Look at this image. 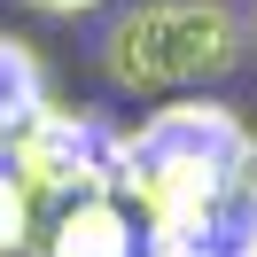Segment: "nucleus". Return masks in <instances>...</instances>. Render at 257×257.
<instances>
[{
  "instance_id": "8",
  "label": "nucleus",
  "mask_w": 257,
  "mask_h": 257,
  "mask_svg": "<svg viewBox=\"0 0 257 257\" xmlns=\"http://www.w3.org/2000/svg\"><path fill=\"white\" fill-rule=\"evenodd\" d=\"M234 203L257 210V133H249V156H241V172H234Z\"/></svg>"
},
{
  "instance_id": "11",
  "label": "nucleus",
  "mask_w": 257,
  "mask_h": 257,
  "mask_svg": "<svg viewBox=\"0 0 257 257\" xmlns=\"http://www.w3.org/2000/svg\"><path fill=\"white\" fill-rule=\"evenodd\" d=\"M16 257H24V249H16Z\"/></svg>"
},
{
  "instance_id": "3",
  "label": "nucleus",
  "mask_w": 257,
  "mask_h": 257,
  "mask_svg": "<svg viewBox=\"0 0 257 257\" xmlns=\"http://www.w3.org/2000/svg\"><path fill=\"white\" fill-rule=\"evenodd\" d=\"M16 172L32 179V187H47V195H109L117 187V133L101 125V117H86V109H39L32 125L16 133Z\"/></svg>"
},
{
  "instance_id": "2",
  "label": "nucleus",
  "mask_w": 257,
  "mask_h": 257,
  "mask_svg": "<svg viewBox=\"0 0 257 257\" xmlns=\"http://www.w3.org/2000/svg\"><path fill=\"white\" fill-rule=\"evenodd\" d=\"M241 63V16L226 0H148L101 39V70L125 94H179Z\"/></svg>"
},
{
  "instance_id": "10",
  "label": "nucleus",
  "mask_w": 257,
  "mask_h": 257,
  "mask_svg": "<svg viewBox=\"0 0 257 257\" xmlns=\"http://www.w3.org/2000/svg\"><path fill=\"white\" fill-rule=\"evenodd\" d=\"M249 39H257V16H249Z\"/></svg>"
},
{
  "instance_id": "4",
  "label": "nucleus",
  "mask_w": 257,
  "mask_h": 257,
  "mask_svg": "<svg viewBox=\"0 0 257 257\" xmlns=\"http://www.w3.org/2000/svg\"><path fill=\"white\" fill-rule=\"evenodd\" d=\"M47 257H141V234H133V210L117 195H78V203L55 218Z\"/></svg>"
},
{
  "instance_id": "7",
  "label": "nucleus",
  "mask_w": 257,
  "mask_h": 257,
  "mask_svg": "<svg viewBox=\"0 0 257 257\" xmlns=\"http://www.w3.org/2000/svg\"><path fill=\"white\" fill-rule=\"evenodd\" d=\"M148 257H218L203 234H172V241H148Z\"/></svg>"
},
{
  "instance_id": "5",
  "label": "nucleus",
  "mask_w": 257,
  "mask_h": 257,
  "mask_svg": "<svg viewBox=\"0 0 257 257\" xmlns=\"http://www.w3.org/2000/svg\"><path fill=\"white\" fill-rule=\"evenodd\" d=\"M47 101H55V94H47V63H39L24 39L0 32V141H16Z\"/></svg>"
},
{
  "instance_id": "9",
  "label": "nucleus",
  "mask_w": 257,
  "mask_h": 257,
  "mask_svg": "<svg viewBox=\"0 0 257 257\" xmlns=\"http://www.w3.org/2000/svg\"><path fill=\"white\" fill-rule=\"evenodd\" d=\"M39 16H86V8H101V0H32Z\"/></svg>"
},
{
  "instance_id": "6",
  "label": "nucleus",
  "mask_w": 257,
  "mask_h": 257,
  "mask_svg": "<svg viewBox=\"0 0 257 257\" xmlns=\"http://www.w3.org/2000/svg\"><path fill=\"white\" fill-rule=\"evenodd\" d=\"M32 234V179L16 172V148L0 141V257H16Z\"/></svg>"
},
{
  "instance_id": "1",
  "label": "nucleus",
  "mask_w": 257,
  "mask_h": 257,
  "mask_svg": "<svg viewBox=\"0 0 257 257\" xmlns=\"http://www.w3.org/2000/svg\"><path fill=\"white\" fill-rule=\"evenodd\" d=\"M249 156V125L218 101H172L141 133H117V195H133L148 218V241L203 234L218 203L234 195V172Z\"/></svg>"
}]
</instances>
